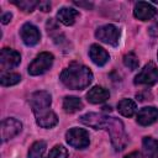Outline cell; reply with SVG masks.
Masks as SVG:
<instances>
[{
	"label": "cell",
	"instance_id": "obj_1",
	"mask_svg": "<svg viewBox=\"0 0 158 158\" xmlns=\"http://www.w3.org/2000/svg\"><path fill=\"white\" fill-rule=\"evenodd\" d=\"M59 79L67 88L81 90L89 86V84L93 81V73L88 67L74 62L69 64V67L63 69Z\"/></svg>",
	"mask_w": 158,
	"mask_h": 158
},
{
	"label": "cell",
	"instance_id": "obj_2",
	"mask_svg": "<svg viewBox=\"0 0 158 158\" xmlns=\"http://www.w3.org/2000/svg\"><path fill=\"white\" fill-rule=\"evenodd\" d=\"M107 131L111 137L112 146L115 147L116 151H122L126 144H127V136L125 133V127L123 123L115 117H110L109 125H107Z\"/></svg>",
	"mask_w": 158,
	"mask_h": 158
},
{
	"label": "cell",
	"instance_id": "obj_3",
	"mask_svg": "<svg viewBox=\"0 0 158 158\" xmlns=\"http://www.w3.org/2000/svg\"><path fill=\"white\" fill-rule=\"evenodd\" d=\"M65 139L69 146L77 149H84L90 143V137H89L88 131L84 128H78V127H73L68 130L65 133Z\"/></svg>",
	"mask_w": 158,
	"mask_h": 158
},
{
	"label": "cell",
	"instance_id": "obj_4",
	"mask_svg": "<svg viewBox=\"0 0 158 158\" xmlns=\"http://www.w3.org/2000/svg\"><path fill=\"white\" fill-rule=\"evenodd\" d=\"M53 54L49 52L40 53L28 65V73L31 75H41L47 72L53 64Z\"/></svg>",
	"mask_w": 158,
	"mask_h": 158
},
{
	"label": "cell",
	"instance_id": "obj_5",
	"mask_svg": "<svg viewBox=\"0 0 158 158\" xmlns=\"http://www.w3.org/2000/svg\"><path fill=\"white\" fill-rule=\"evenodd\" d=\"M95 37L99 41H101V42H104L106 44L116 47L118 44V41H120V30L115 25L107 23V25L100 26L96 30Z\"/></svg>",
	"mask_w": 158,
	"mask_h": 158
},
{
	"label": "cell",
	"instance_id": "obj_6",
	"mask_svg": "<svg viewBox=\"0 0 158 158\" xmlns=\"http://www.w3.org/2000/svg\"><path fill=\"white\" fill-rule=\"evenodd\" d=\"M157 80H158V68L153 62H149L135 77L133 81L136 85H153L157 83Z\"/></svg>",
	"mask_w": 158,
	"mask_h": 158
},
{
	"label": "cell",
	"instance_id": "obj_7",
	"mask_svg": "<svg viewBox=\"0 0 158 158\" xmlns=\"http://www.w3.org/2000/svg\"><path fill=\"white\" fill-rule=\"evenodd\" d=\"M51 102H52V98H51V94L47 91H35L30 96V106L33 114L49 109Z\"/></svg>",
	"mask_w": 158,
	"mask_h": 158
},
{
	"label": "cell",
	"instance_id": "obj_8",
	"mask_svg": "<svg viewBox=\"0 0 158 158\" xmlns=\"http://www.w3.org/2000/svg\"><path fill=\"white\" fill-rule=\"evenodd\" d=\"M22 130V123L14 118V117H9L5 118L1 122V139L2 142H6L11 138H14L15 136H17Z\"/></svg>",
	"mask_w": 158,
	"mask_h": 158
},
{
	"label": "cell",
	"instance_id": "obj_9",
	"mask_svg": "<svg viewBox=\"0 0 158 158\" xmlns=\"http://www.w3.org/2000/svg\"><path fill=\"white\" fill-rule=\"evenodd\" d=\"M21 62V56L19 52L11 48H2L0 53V67L2 70L12 69L17 67Z\"/></svg>",
	"mask_w": 158,
	"mask_h": 158
},
{
	"label": "cell",
	"instance_id": "obj_10",
	"mask_svg": "<svg viewBox=\"0 0 158 158\" xmlns=\"http://www.w3.org/2000/svg\"><path fill=\"white\" fill-rule=\"evenodd\" d=\"M109 116H105L102 114H96V112H88L83 116H80V122H83L84 125L93 127L95 130H101V128H106L109 125Z\"/></svg>",
	"mask_w": 158,
	"mask_h": 158
},
{
	"label": "cell",
	"instance_id": "obj_11",
	"mask_svg": "<svg viewBox=\"0 0 158 158\" xmlns=\"http://www.w3.org/2000/svg\"><path fill=\"white\" fill-rule=\"evenodd\" d=\"M20 36H21L23 43L26 46H30V47L37 44L40 42V40H41V32H40V30L35 25L28 23V22L25 23V25H22V27L20 30Z\"/></svg>",
	"mask_w": 158,
	"mask_h": 158
},
{
	"label": "cell",
	"instance_id": "obj_12",
	"mask_svg": "<svg viewBox=\"0 0 158 158\" xmlns=\"http://www.w3.org/2000/svg\"><path fill=\"white\" fill-rule=\"evenodd\" d=\"M156 14H157V10L151 4L146 2V1H138L133 9L135 17L141 21H148V20L153 19Z\"/></svg>",
	"mask_w": 158,
	"mask_h": 158
},
{
	"label": "cell",
	"instance_id": "obj_13",
	"mask_svg": "<svg viewBox=\"0 0 158 158\" xmlns=\"http://www.w3.org/2000/svg\"><path fill=\"white\" fill-rule=\"evenodd\" d=\"M158 118V109L154 106H146L142 107L137 114V122L141 126H148L156 122Z\"/></svg>",
	"mask_w": 158,
	"mask_h": 158
},
{
	"label": "cell",
	"instance_id": "obj_14",
	"mask_svg": "<svg viewBox=\"0 0 158 158\" xmlns=\"http://www.w3.org/2000/svg\"><path fill=\"white\" fill-rule=\"evenodd\" d=\"M35 116H36L37 125L43 127V128H51L58 123V117L51 109L37 112V114H35Z\"/></svg>",
	"mask_w": 158,
	"mask_h": 158
},
{
	"label": "cell",
	"instance_id": "obj_15",
	"mask_svg": "<svg viewBox=\"0 0 158 158\" xmlns=\"http://www.w3.org/2000/svg\"><path fill=\"white\" fill-rule=\"evenodd\" d=\"M89 57L99 67L105 65L109 62V59H110L109 53L102 47H100L99 44H91L90 46V48H89Z\"/></svg>",
	"mask_w": 158,
	"mask_h": 158
},
{
	"label": "cell",
	"instance_id": "obj_16",
	"mask_svg": "<svg viewBox=\"0 0 158 158\" xmlns=\"http://www.w3.org/2000/svg\"><path fill=\"white\" fill-rule=\"evenodd\" d=\"M110 98V93L107 89L102 86H93L88 93H86V100L91 104H101L106 101Z\"/></svg>",
	"mask_w": 158,
	"mask_h": 158
},
{
	"label": "cell",
	"instance_id": "obj_17",
	"mask_svg": "<svg viewBox=\"0 0 158 158\" xmlns=\"http://www.w3.org/2000/svg\"><path fill=\"white\" fill-rule=\"evenodd\" d=\"M79 16V12L75 9L72 7H62L57 12V19L59 22H62L65 26H72L77 21V17Z\"/></svg>",
	"mask_w": 158,
	"mask_h": 158
},
{
	"label": "cell",
	"instance_id": "obj_18",
	"mask_svg": "<svg viewBox=\"0 0 158 158\" xmlns=\"http://www.w3.org/2000/svg\"><path fill=\"white\" fill-rule=\"evenodd\" d=\"M83 109V102L77 96H65L63 99V110L67 114H74Z\"/></svg>",
	"mask_w": 158,
	"mask_h": 158
},
{
	"label": "cell",
	"instance_id": "obj_19",
	"mask_svg": "<svg viewBox=\"0 0 158 158\" xmlns=\"http://www.w3.org/2000/svg\"><path fill=\"white\" fill-rule=\"evenodd\" d=\"M136 109H137L136 102H135L133 100H131V99H122V100L118 101V104H117V110H118V112H120L122 116H125V117H131V116H133V114L136 112Z\"/></svg>",
	"mask_w": 158,
	"mask_h": 158
},
{
	"label": "cell",
	"instance_id": "obj_20",
	"mask_svg": "<svg viewBox=\"0 0 158 158\" xmlns=\"http://www.w3.org/2000/svg\"><path fill=\"white\" fill-rule=\"evenodd\" d=\"M143 148L148 156V158H158V141L152 137H144L143 141Z\"/></svg>",
	"mask_w": 158,
	"mask_h": 158
},
{
	"label": "cell",
	"instance_id": "obj_21",
	"mask_svg": "<svg viewBox=\"0 0 158 158\" xmlns=\"http://www.w3.org/2000/svg\"><path fill=\"white\" fill-rule=\"evenodd\" d=\"M46 147L47 144L44 141H36L28 149V158H42Z\"/></svg>",
	"mask_w": 158,
	"mask_h": 158
},
{
	"label": "cell",
	"instance_id": "obj_22",
	"mask_svg": "<svg viewBox=\"0 0 158 158\" xmlns=\"http://www.w3.org/2000/svg\"><path fill=\"white\" fill-rule=\"evenodd\" d=\"M21 80V75L17 74V73H4L0 78V83L2 86H11V85H15L17 83H20Z\"/></svg>",
	"mask_w": 158,
	"mask_h": 158
},
{
	"label": "cell",
	"instance_id": "obj_23",
	"mask_svg": "<svg viewBox=\"0 0 158 158\" xmlns=\"http://www.w3.org/2000/svg\"><path fill=\"white\" fill-rule=\"evenodd\" d=\"M14 5H16L19 9H21L25 12H32L36 6L40 5V2L33 0H20V1H12Z\"/></svg>",
	"mask_w": 158,
	"mask_h": 158
},
{
	"label": "cell",
	"instance_id": "obj_24",
	"mask_svg": "<svg viewBox=\"0 0 158 158\" xmlns=\"http://www.w3.org/2000/svg\"><path fill=\"white\" fill-rule=\"evenodd\" d=\"M46 158H68V151L60 144L54 146Z\"/></svg>",
	"mask_w": 158,
	"mask_h": 158
},
{
	"label": "cell",
	"instance_id": "obj_25",
	"mask_svg": "<svg viewBox=\"0 0 158 158\" xmlns=\"http://www.w3.org/2000/svg\"><path fill=\"white\" fill-rule=\"evenodd\" d=\"M123 64H125L128 69L135 70V69L138 68L139 60H138V58L136 57L135 53H127V54H125V57H123Z\"/></svg>",
	"mask_w": 158,
	"mask_h": 158
},
{
	"label": "cell",
	"instance_id": "obj_26",
	"mask_svg": "<svg viewBox=\"0 0 158 158\" xmlns=\"http://www.w3.org/2000/svg\"><path fill=\"white\" fill-rule=\"evenodd\" d=\"M148 32H149V35H151V36H153V37H157V36H158V23L156 22L154 25H152V26L149 27Z\"/></svg>",
	"mask_w": 158,
	"mask_h": 158
},
{
	"label": "cell",
	"instance_id": "obj_27",
	"mask_svg": "<svg viewBox=\"0 0 158 158\" xmlns=\"http://www.w3.org/2000/svg\"><path fill=\"white\" fill-rule=\"evenodd\" d=\"M11 19H12V14H11V12H6V14H4V15L1 16V22H2L4 25H6V23H9V22L11 21Z\"/></svg>",
	"mask_w": 158,
	"mask_h": 158
},
{
	"label": "cell",
	"instance_id": "obj_28",
	"mask_svg": "<svg viewBox=\"0 0 158 158\" xmlns=\"http://www.w3.org/2000/svg\"><path fill=\"white\" fill-rule=\"evenodd\" d=\"M40 9L42 10V11H49L51 10V4L49 2H47V1H42V2H40Z\"/></svg>",
	"mask_w": 158,
	"mask_h": 158
},
{
	"label": "cell",
	"instance_id": "obj_29",
	"mask_svg": "<svg viewBox=\"0 0 158 158\" xmlns=\"http://www.w3.org/2000/svg\"><path fill=\"white\" fill-rule=\"evenodd\" d=\"M125 158H142V156L139 152H132V153L125 156Z\"/></svg>",
	"mask_w": 158,
	"mask_h": 158
},
{
	"label": "cell",
	"instance_id": "obj_30",
	"mask_svg": "<svg viewBox=\"0 0 158 158\" xmlns=\"http://www.w3.org/2000/svg\"><path fill=\"white\" fill-rule=\"evenodd\" d=\"M74 4H75V5H79V6H86L88 9L93 6V4H90V2H88V4H85V2H78V1H75Z\"/></svg>",
	"mask_w": 158,
	"mask_h": 158
},
{
	"label": "cell",
	"instance_id": "obj_31",
	"mask_svg": "<svg viewBox=\"0 0 158 158\" xmlns=\"http://www.w3.org/2000/svg\"><path fill=\"white\" fill-rule=\"evenodd\" d=\"M102 109H104V110H105V111H109V112H110V111H111V107H110V106H104V107H102Z\"/></svg>",
	"mask_w": 158,
	"mask_h": 158
},
{
	"label": "cell",
	"instance_id": "obj_32",
	"mask_svg": "<svg viewBox=\"0 0 158 158\" xmlns=\"http://www.w3.org/2000/svg\"><path fill=\"white\" fill-rule=\"evenodd\" d=\"M157 58H158V53H157Z\"/></svg>",
	"mask_w": 158,
	"mask_h": 158
}]
</instances>
